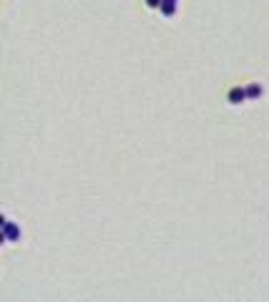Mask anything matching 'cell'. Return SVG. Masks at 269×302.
Returning a JSON list of instances; mask_svg holds the SVG:
<instances>
[{
  "label": "cell",
  "instance_id": "1",
  "mask_svg": "<svg viewBox=\"0 0 269 302\" xmlns=\"http://www.w3.org/2000/svg\"><path fill=\"white\" fill-rule=\"evenodd\" d=\"M0 234H3L5 242H20V227H15L5 217H3V222H0Z\"/></svg>",
  "mask_w": 269,
  "mask_h": 302
},
{
  "label": "cell",
  "instance_id": "2",
  "mask_svg": "<svg viewBox=\"0 0 269 302\" xmlns=\"http://www.w3.org/2000/svg\"><path fill=\"white\" fill-rule=\"evenodd\" d=\"M227 101H229V103H234V106H239L241 101H246V89H241V86L232 89V91L227 93Z\"/></svg>",
  "mask_w": 269,
  "mask_h": 302
},
{
  "label": "cell",
  "instance_id": "3",
  "mask_svg": "<svg viewBox=\"0 0 269 302\" xmlns=\"http://www.w3.org/2000/svg\"><path fill=\"white\" fill-rule=\"evenodd\" d=\"M176 3H179V0H161V15L171 18L176 13Z\"/></svg>",
  "mask_w": 269,
  "mask_h": 302
},
{
  "label": "cell",
  "instance_id": "4",
  "mask_svg": "<svg viewBox=\"0 0 269 302\" xmlns=\"http://www.w3.org/2000/svg\"><path fill=\"white\" fill-rule=\"evenodd\" d=\"M262 96V86L259 83H249L246 86V98H259Z\"/></svg>",
  "mask_w": 269,
  "mask_h": 302
},
{
  "label": "cell",
  "instance_id": "5",
  "mask_svg": "<svg viewBox=\"0 0 269 302\" xmlns=\"http://www.w3.org/2000/svg\"><path fill=\"white\" fill-rule=\"evenodd\" d=\"M149 8H161V0H146Z\"/></svg>",
  "mask_w": 269,
  "mask_h": 302
}]
</instances>
